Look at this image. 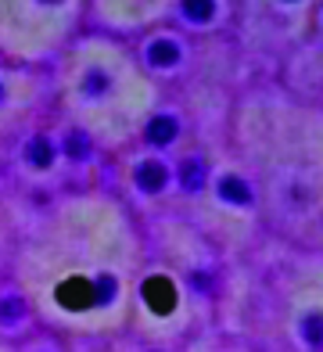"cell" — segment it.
<instances>
[{
  "instance_id": "obj_7",
  "label": "cell",
  "mask_w": 323,
  "mask_h": 352,
  "mask_svg": "<svg viewBox=\"0 0 323 352\" xmlns=\"http://www.w3.org/2000/svg\"><path fill=\"white\" fill-rule=\"evenodd\" d=\"M172 130H176L172 119H155V122H151V140H155V144H169V140H172Z\"/></svg>"
},
{
  "instance_id": "obj_6",
  "label": "cell",
  "mask_w": 323,
  "mask_h": 352,
  "mask_svg": "<svg viewBox=\"0 0 323 352\" xmlns=\"http://www.w3.org/2000/svg\"><path fill=\"white\" fill-rule=\"evenodd\" d=\"M183 11L194 22H205V19H212V0H183Z\"/></svg>"
},
{
  "instance_id": "obj_10",
  "label": "cell",
  "mask_w": 323,
  "mask_h": 352,
  "mask_svg": "<svg viewBox=\"0 0 323 352\" xmlns=\"http://www.w3.org/2000/svg\"><path fill=\"white\" fill-rule=\"evenodd\" d=\"M65 148H69V155H72V158H83V155L90 151V144H87V137H83V133H76V137H69V144H65Z\"/></svg>"
},
{
  "instance_id": "obj_8",
  "label": "cell",
  "mask_w": 323,
  "mask_h": 352,
  "mask_svg": "<svg viewBox=\"0 0 323 352\" xmlns=\"http://www.w3.org/2000/svg\"><path fill=\"white\" fill-rule=\"evenodd\" d=\"M151 61H155V65H172V61H176V47L172 43H155Z\"/></svg>"
},
{
  "instance_id": "obj_3",
  "label": "cell",
  "mask_w": 323,
  "mask_h": 352,
  "mask_svg": "<svg viewBox=\"0 0 323 352\" xmlns=\"http://www.w3.org/2000/svg\"><path fill=\"white\" fill-rule=\"evenodd\" d=\"M61 298L69 302V306H90L93 292H90V284H87V280H69V284L61 287Z\"/></svg>"
},
{
  "instance_id": "obj_4",
  "label": "cell",
  "mask_w": 323,
  "mask_h": 352,
  "mask_svg": "<svg viewBox=\"0 0 323 352\" xmlns=\"http://www.w3.org/2000/svg\"><path fill=\"white\" fill-rule=\"evenodd\" d=\"M180 180H183L187 190H198V187L205 184V166H201V162H187L183 173H180Z\"/></svg>"
},
{
  "instance_id": "obj_1",
  "label": "cell",
  "mask_w": 323,
  "mask_h": 352,
  "mask_svg": "<svg viewBox=\"0 0 323 352\" xmlns=\"http://www.w3.org/2000/svg\"><path fill=\"white\" fill-rule=\"evenodd\" d=\"M137 184L144 190H162L166 187V169H162V162H144L137 169Z\"/></svg>"
},
{
  "instance_id": "obj_2",
  "label": "cell",
  "mask_w": 323,
  "mask_h": 352,
  "mask_svg": "<svg viewBox=\"0 0 323 352\" xmlns=\"http://www.w3.org/2000/svg\"><path fill=\"white\" fill-rule=\"evenodd\" d=\"M148 302L155 309H169L172 306V287H169V280H162V277H155V280H148Z\"/></svg>"
},
{
  "instance_id": "obj_5",
  "label": "cell",
  "mask_w": 323,
  "mask_h": 352,
  "mask_svg": "<svg viewBox=\"0 0 323 352\" xmlns=\"http://www.w3.org/2000/svg\"><path fill=\"white\" fill-rule=\"evenodd\" d=\"M51 144H47L43 137H36V140H29V162L32 166H47V162H51Z\"/></svg>"
},
{
  "instance_id": "obj_9",
  "label": "cell",
  "mask_w": 323,
  "mask_h": 352,
  "mask_svg": "<svg viewBox=\"0 0 323 352\" xmlns=\"http://www.w3.org/2000/svg\"><path fill=\"white\" fill-rule=\"evenodd\" d=\"M223 195L230 198V201H248V198H252L241 180H223Z\"/></svg>"
}]
</instances>
